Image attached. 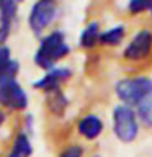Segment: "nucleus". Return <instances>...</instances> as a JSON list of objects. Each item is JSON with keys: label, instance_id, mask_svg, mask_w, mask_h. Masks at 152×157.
I'll return each instance as SVG.
<instances>
[{"label": "nucleus", "instance_id": "1", "mask_svg": "<svg viewBox=\"0 0 152 157\" xmlns=\"http://www.w3.org/2000/svg\"><path fill=\"white\" fill-rule=\"evenodd\" d=\"M118 66L126 75L152 72V18L134 20V29L118 56Z\"/></svg>", "mask_w": 152, "mask_h": 157}, {"label": "nucleus", "instance_id": "2", "mask_svg": "<svg viewBox=\"0 0 152 157\" xmlns=\"http://www.w3.org/2000/svg\"><path fill=\"white\" fill-rule=\"evenodd\" d=\"M69 52H70V48L66 41L64 33L56 29L41 39L38 51L34 54V62L44 71H52L59 61L69 56Z\"/></svg>", "mask_w": 152, "mask_h": 157}, {"label": "nucleus", "instance_id": "3", "mask_svg": "<svg viewBox=\"0 0 152 157\" xmlns=\"http://www.w3.org/2000/svg\"><path fill=\"white\" fill-rule=\"evenodd\" d=\"M113 132H115L116 139L123 144H131L137 141L141 134L142 124L137 116V111L129 105L120 103L113 110Z\"/></svg>", "mask_w": 152, "mask_h": 157}, {"label": "nucleus", "instance_id": "4", "mask_svg": "<svg viewBox=\"0 0 152 157\" xmlns=\"http://www.w3.org/2000/svg\"><path fill=\"white\" fill-rule=\"evenodd\" d=\"M152 92V78L147 75H126L115 85V95L120 103L136 108Z\"/></svg>", "mask_w": 152, "mask_h": 157}, {"label": "nucleus", "instance_id": "5", "mask_svg": "<svg viewBox=\"0 0 152 157\" xmlns=\"http://www.w3.org/2000/svg\"><path fill=\"white\" fill-rule=\"evenodd\" d=\"M57 17V0H38L28 17L29 28L34 34H43Z\"/></svg>", "mask_w": 152, "mask_h": 157}, {"label": "nucleus", "instance_id": "6", "mask_svg": "<svg viewBox=\"0 0 152 157\" xmlns=\"http://www.w3.org/2000/svg\"><path fill=\"white\" fill-rule=\"evenodd\" d=\"M0 105L7 110H25L28 105V97L20 87L15 77L0 82Z\"/></svg>", "mask_w": 152, "mask_h": 157}, {"label": "nucleus", "instance_id": "7", "mask_svg": "<svg viewBox=\"0 0 152 157\" xmlns=\"http://www.w3.org/2000/svg\"><path fill=\"white\" fill-rule=\"evenodd\" d=\"M105 131V123L95 113H88L78 118L75 124V134L82 142H95Z\"/></svg>", "mask_w": 152, "mask_h": 157}, {"label": "nucleus", "instance_id": "8", "mask_svg": "<svg viewBox=\"0 0 152 157\" xmlns=\"http://www.w3.org/2000/svg\"><path fill=\"white\" fill-rule=\"evenodd\" d=\"M72 77V72L66 67H54L52 71H48V74L44 75L39 82L34 83V88H39L44 93H51L56 90H61L62 83L67 82Z\"/></svg>", "mask_w": 152, "mask_h": 157}, {"label": "nucleus", "instance_id": "9", "mask_svg": "<svg viewBox=\"0 0 152 157\" xmlns=\"http://www.w3.org/2000/svg\"><path fill=\"white\" fill-rule=\"evenodd\" d=\"M127 34H129L127 25H124V23L116 25V26L106 29V31H101L98 48H100L101 51H105V49H108V51H110V49H116V48H120L121 44L126 43Z\"/></svg>", "mask_w": 152, "mask_h": 157}, {"label": "nucleus", "instance_id": "10", "mask_svg": "<svg viewBox=\"0 0 152 157\" xmlns=\"http://www.w3.org/2000/svg\"><path fill=\"white\" fill-rule=\"evenodd\" d=\"M100 36H101V29H100V23L97 20H93L83 28V31L80 33V39H78V44H80L82 49L85 51H93V49L98 48L100 44Z\"/></svg>", "mask_w": 152, "mask_h": 157}, {"label": "nucleus", "instance_id": "11", "mask_svg": "<svg viewBox=\"0 0 152 157\" xmlns=\"http://www.w3.org/2000/svg\"><path fill=\"white\" fill-rule=\"evenodd\" d=\"M126 13L129 20L152 18V0H127Z\"/></svg>", "mask_w": 152, "mask_h": 157}, {"label": "nucleus", "instance_id": "12", "mask_svg": "<svg viewBox=\"0 0 152 157\" xmlns=\"http://www.w3.org/2000/svg\"><path fill=\"white\" fill-rule=\"evenodd\" d=\"M18 72V62L12 59L10 49L3 44H0V82L5 78L15 77Z\"/></svg>", "mask_w": 152, "mask_h": 157}, {"label": "nucleus", "instance_id": "13", "mask_svg": "<svg viewBox=\"0 0 152 157\" xmlns=\"http://www.w3.org/2000/svg\"><path fill=\"white\" fill-rule=\"evenodd\" d=\"M31 152H33V147H31V142H29L28 136L23 131H20L12 144L8 157H29Z\"/></svg>", "mask_w": 152, "mask_h": 157}, {"label": "nucleus", "instance_id": "14", "mask_svg": "<svg viewBox=\"0 0 152 157\" xmlns=\"http://www.w3.org/2000/svg\"><path fill=\"white\" fill-rule=\"evenodd\" d=\"M134 110L137 111V116H139V121H141L142 128L152 131V92L134 108Z\"/></svg>", "mask_w": 152, "mask_h": 157}, {"label": "nucleus", "instance_id": "15", "mask_svg": "<svg viewBox=\"0 0 152 157\" xmlns=\"http://www.w3.org/2000/svg\"><path fill=\"white\" fill-rule=\"evenodd\" d=\"M59 157H88V152L82 141H74L59 152Z\"/></svg>", "mask_w": 152, "mask_h": 157}, {"label": "nucleus", "instance_id": "16", "mask_svg": "<svg viewBox=\"0 0 152 157\" xmlns=\"http://www.w3.org/2000/svg\"><path fill=\"white\" fill-rule=\"evenodd\" d=\"M7 113H5L3 110H0V131L3 129V126H5V123H7Z\"/></svg>", "mask_w": 152, "mask_h": 157}, {"label": "nucleus", "instance_id": "17", "mask_svg": "<svg viewBox=\"0 0 152 157\" xmlns=\"http://www.w3.org/2000/svg\"><path fill=\"white\" fill-rule=\"evenodd\" d=\"M20 2H21V0H18V3H20Z\"/></svg>", "mask_w": 152, "mask_h": 157}, {"label": "nucleus", "instance_id": "18", "mask_svg": "<svg viewBox=\"0 0 152 157\" xmlns=\"http://www.w3.org/2000/svg\"><path fill=\"white\" fill-rule=\"evenodd\" d=\"M150 157H152V155H150Z\"/></svg>", "mask_w": 152, "mask_h": 157}]
</instances>
